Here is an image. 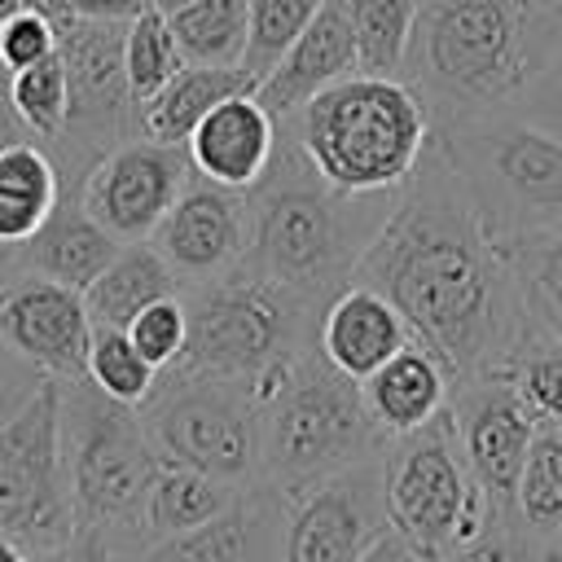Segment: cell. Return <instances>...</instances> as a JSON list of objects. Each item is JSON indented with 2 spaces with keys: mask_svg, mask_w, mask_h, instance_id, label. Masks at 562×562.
I'll use <instances>...</instances> for the list:
<instances>
[{
  "mask_svg": "<svg viewBox=\"0 0 562 562\" xmlns=\"http://www.w3.org/2000/svg\"><path fill=\"white\" fill-rule=\"evenodd\" d=\"M57 439L75 531H101L136 553L149 540L145 505L162 470L136 404L105 395L88 373L57 382Z\"/></svg>",
  "mask_w": 562,
  "mask_h": 562,
  "instance_id": "8992f818",
  "label": "cell"
},
{
  "mask_svg": "<svg viewBox=\"0 0 562 562\" xmlns=\"http://www.w3.org/2000/svg\"><path fill=\"white\" fill-rule=\"evenodd\" d=\"M382 452L281 492V562H360L391 531Z\"/></svg>",
  "mask_w": 562,
  "mask_h": 562,
  "instance_id": "7c38bea8",
  "label": "cell"
},
{
  "mask_svg": "<svg viewBox=\"0 0 562 562\" xmlns=\"http://www.w3.org/2000/svg\"><path fill=\"white\" fill-rule=\"evenodd\" d=\"M531 562L562 558V426L536 422L509 509L501 514Z\"/></svg>",
  "mask_w": 562,
  "mask_h": 562,
  "instance_id": "603a6c76",
  "label": "cell"
},
{
  "mask_svg": "<svg viewBox=\"0 0 562 562\" xmlns=\"http://www.w3.org/2000/svg\"><path fill=\"white\" fill-rule=\"evenodd\" d=\"M386 448L364 386L321 347L299 356L285 386L259 408V479L277 492L303 487Z\"/></svg>",
  "mask_w": 562,
  "mask_h": 562,
  "instance_id": "ba28073f",
  "label": "cell"
},
{
  "mask_svg": "<svg viewBox=\"0 0 562 562\" xmlns=\"http://www.w3.org/2000/svg\"><path fill=\"white\" fill-rule=\"evenodd\" d=\"M180 277L176 268L162 259V250L145 237V241H123V250L105 263V272L83 290L88 316L92 325H110V329H127L132 316H140L149 303L180 294Z\"/></svg>",
  "mask_w": 562,
  "mask_h": 562,
  "instance_id": "484cf974",
  "label": "cell"
},
{
  "mask_svg": "<svg viewBox=\"0 0 562 562\" xmlns=\"http://www.w3.org/2000/svg\"><path fill=\"white\" fill-rule=\"evenodd\" d=\"M88 378L123 400V404H140L154 382H158V369L136 351V342L127 338V329H110V325H92V347H88Z\"/></svg>",
  "mask_w": 562,
  "mask_h": 562,
  "instance_id": "836d02e7",
  "label": "cell"
},
{
  "mask_svg": "<svg viewBox=\"0 0 562 562\" xmlns=\"http://www.w3.org/2000/svg\"><path fill=\"white\" fill-rule=\"evenodd\" d=\"M9 101L18 110V119L26 123V132L40 145H53L66 127V110H70V88H66V66L61 53L22 66L9 75Z\"/></svg>",
  "mask_w": 562,
  "mask_h": 562,
  "instance_id": "1f68e13d",
  "label": "cell"
},
{
  "mask_svg": "<svg viewBox=\"0 0 562 562\" xmlns=\"http://www.w3.org/2000/svg\"><path fill=\"white\" fill-rule=\"evenodd\" d=\"M61 202V171L40 140H18L0 149V268L9 255L40 233V224ZM0 272V277H4Z\"/></svg>",
  "mask_w": 562,
  "mask_h": 562,
  "instance_id": "d4e9b609",
  "label": "cell"
},
{
  "mask_svg": "<svg viewBox=\"0 0 562 562\" xmlns=\"http://www.w3.org/2000/svg\"><path fill=\"white\" fill-rule=\"evenodd\" d=\"M171 35L184 61L202 66H241L246 57V0H189L184 9L167 13Z\"/></svg>",
  "mask_w": 562,
  "mask_h": 562,
  "instance_id": "83f0119b",
  "label": "cell"
},
{
  "mask_svg": "<svg viewBox=\"0 0 562 562\" xmlns=\"http://www.w3.org/2000/svg\"><path fill=\"white\" fill-rule=\"evenodd\" d=\"M18 140H35V136H31L26 123L18 119V110H13V101H9V75L0 70V149H9V145H18Z\"/></svg>",
  "mask_w": 562,
  "mask_h": 562,
  "instance_id": "7bdbcfd3",
  "label": "cell"
},
{
  "mask_svg": "<svg viewBox=\"0 0 562 562\" xmlns=\"http://www.w3.org/2000/svg\"><path fill=\"white\" fill-rule=\"evenodd\" d=\"M119 250H123V241L105 224L92 220L79 189H61V202L40 224V233L9 255V272H40L61 285L88 290Z\"/></svg>",
  "mask_w": 562,
  "mask_h": 562,
  "instance_id": "ffe728a7",
  "label": "cell"
},
{
  "mask_svg": "<svg viewBox=\"0 0 562 562\" xmlns=\"http://www.w3.org/2000/svg\"><path fill=\"white\" fill-rule=\"evenodd\" d=\"M562 53V9L544 0H422L404 75L435 123L509 110Z\"/></svg>",
  "mask_w": 562,
  "mask_h": 562,
  "instance_id": "7a4b0ae2",
  "label": "cell"
},
{
  "mask_svg": "<svg viewBox=\"0 0 562 562\" xmlns=\"http://www.w3.org/2000/svg\"><path fill=\"white\" fill-rule=\"evenodd\" d=\"M417 4L422 0H347L364 75H404Z\"/></svg>",
  "mask_w": 562,
  "mask_h": 562,
  "instance_id": "f546056e",
  "label": "cell"
},
{
  "mask_svg": "<svg viewBox=\"0 0 562 562\" xmlns=\"http://www.w3.org/2000/svg\"><path fill=\"white\" fill-rule=\"evenodd\" d=\"M57 53V22L44 4H22L0 18V70L13 75Z\"/></svg>",
  "mask_w": 562,
  "mask_h": 562,
  "instance_id": "8d00e7d4",
  "label": "cell"
},
{
  "mask_svg": "<svg viewBox=\"0 0 562 562\" xmlns=\"http://www.w3.org/2000/svg\"><path fill=\"white\" fill-rule=\"evenodd\" d=\"M0 562H31V553L22 544H13L9 536H0Z\"/></svg>",
  "mask_w": 562,
  "mask_h": 562,
  "instance_id": "f6af8a7d",
  "label": "cell"
},
{
  "mask_svg": "<svg viewBox=\"0 0 562 562\" xmlns=\"http://www.w3.org/2000/svg\"><path fill=\"white\" fill-rule=\"evenodd\" d=\"M0 536L22 544L31 558L75 536L53 378H44L0 422Z\"/></svg>",
  "mask_w": 562,
  "mask_h": 562,
  "instance_id": "30bf717a",
  "label": "cell"
},
{
  "mask_svg": "<svg viewBox=\"0 0 562 562\" xmlns=\"http://www.w3.org/2000/svg\"><path fill=\"white\" fill-rule=\"evenodd\" d=\"M281 123L338 193L400 189L435 140V119L422 92L400 75L364 70L329 83Z\"/></svg>",
  "mask_w": 562,
  "mask_h": 562,
  "instance_id": "277c9868",
  "label": "cell"
},
{
  "mask_svg": "<svg viewBox=\"0 0 562 562\" xmlns=\"http://www.w3.org/2000/svg\"><path fill=\"white\" fill-rule=\"evenodd\" d=\"M360 386H364V404H369L378 430L386 439H395V435L426 426L430 417H439L448 408L452 373L426 342L413 338L386 364H378Z\"/></svg>",
  "mask_w": 562,
  "mask_h": 562,
  "instance_id": "7402d4cb",
  "label": "cell"
},
{
  "mask_svg": "<svg viewBox=\"0 0 562 562\" xmlns=\"http://www.w3.org/2000/svg\"><path fill=\"white\" fill-rule=\"evenodd\" d=\"M321 0H246L250 22H246V57L241 66L263 79L285 53L290 44L303 35V26L312 22Z\"/></svg>",
  "mask_w": 562,
  "mask_h": 562,
  "instance_id": "e575fe53",
  "label": "cell"
},
{
  "mask_svg": "<svg viewBox=\"0 0 562 562\" xmlns=\"http://www.w3.org/2000/svg\"><path fill=\"white\" fill-rule=\"evenodd\" d=\"M360 562H435V558L417 553V549H413L404 536H395V531H382V536L369 544V553H364Z\"/></svg>",
  "mask_w": 562,
  "mask_h": 562,
  "instance_id": "b9f144b4",
  "label": "cell"
},
{
  "mask_svg": "<svg viewBox=\"0 0 562 562\" xmlns=\"http://www.w3.org/2000/svg\"><path fill=\"white\" fill-rule=\"evenodd\" d=\"M435 140L461 171L501 250L522 237L562 233V136L518 110H492L435 123Z\"/></svg>",
  "mask_w": 562,
  "mask_h": 562,
  "instance_id": "52a82bcc",
  "label": "cell"
},
{
  "mask_svg": "<svg viewBox=\"0 0 562 562\" xmlns=\"http://www.w3.org/2000/svg\"><path fill=\"white\" fill-rule=\"evenodd\" d=\"M180 294L189 307V342L167 369L241 382L259 408L285 386L299 356L321 347L325 307L241 268Z\"/></svg>",
  "mask_w": 562,
  "mask_h": 562,
  "instance_id": "5b68a950",
  "label": "cell"
},
{
  "mask_svg": "<svg viewBox=\"0 0 562 562\" xmlns=\"http://www.w3.org/2000/svg\"><path fill=\"white\" fill-rule=\"evenodd\" d=\"M149 241L176 268L184 290L228 277L250 241V193L193 176Z\"/></svg>",
  "mask_w": 562,
  "mask_h": 562,
  "instance_id": "9a60e30c",
  "label": "cell"
},
{
  "mask_svg": "<svg viewBox=\"0 0 562 562\" xmlns=\"http://www.w3.org/2000/svg\"><path fill=\"white\" fill-rule=\"evenodd\" d=\"M501 373L514 382V391L536 413V422L562 426V342L553 334L527 325Z\"/></svg>",
  "mask_w": 562,
  "mask_h": 562,
  "instance_id": "4dcf8cb0",
  "label": "cell"
},
{
  "mask_svg": "<svg viewBox=\"0 0 562 562\" xmlns=\"http://www.w3.org/2000/svg\"><path fill=\"white\" fill-rule=\"evenodd\" d=\"M127 562H281V492L255 479L215 522L149 536Z\"/></svg>",
  "mask_w": 562,
  "mask_h": 562,
  "instance_id": "e0dca14e",
  "label": "cell"
},
{
  "mask_svg": "<svg viewBox=\"0 0 562 562\" xmlns=\"http://www.w3.org/2000/svg\"><path fill=\"white\" fill-rule=\"evenodd\" d=\"M241 487L246 483H228V479H215L206 470L162 461V470L149 487L145 527H149V536H176V531L206 527V522H215L220 514H228L237 505Z\"/></svg>",
  "mask_w": 562,
  "mask_h": 562,
  "instance_id": "4316f807",
  "label": "cell"
},
{
  "mask_svg": "<svg viewBox=\"0 0 562 562\" xmlns=\"http://www.w3.org/2000/svg\"><path fill=\"white\" fill-rule=\"evenodd\" d=\"M351 281L391 299L413 338L448 364L452 382L501 373L527 329L514 263L492 241L439 140L395 189Z\"/></svg>",
  "mask_w": 562,
  "mask_h": 562,
  "instance_id": "6da1fadb",
  "label": "cell"
},
{
  "mask_svg": "<svg viewBox=\"0 0 562 562\" xmlns=\"http://www.w3.org/2000/svg\"><path fill=\"white\" fill-rule=\"evenodd\" d=\"M127 338L136 342V351L154 369L176 364L180 351H184V342H189V307H184V294H167V299L149 303L140 316H132Z\"/></svg>",
  "mask_w": 562,
  "mask_h": 562,
  "instance_id": "d590c367",
  "label": "cell"
},
{
  "mask_svg": "<svg viewBox=\"0 0 562 562\" xmlns=\"http://www.w3.org/2000/svg\"><path fill=\"white\" fill-rule=\"evenodd\" d=\"M356 70H360V53H356V31H351V9H347V0H321L312 22L303 26V35L259 79L255 92L277 119H290L316 92H325L329 83H338Z\"/></svg>",
  "mask_w": 562,
  "mask_h": 562,
  "instance_id": "ac0fdd59",
  "label": "cell"
},
{
  "mask_svg": "<svg viewBox=\"0 0 562 562\" xmlns=\"http://www.w3.org/2000/svg\"><path fill=\"white\" fill-rule=\"evenodd\" d=\"M193 158L184 145L132 136L114 145L79 184L83 206L119 241H145L171 211V202L193 180Z\"/></svg>",
  "mask_w": 562,
  "mask_h": 562,
  "instance_id": "4fadbf2b",
  "label": "cell"
},
{
  "mask_svg": "<svg viewBox=\"0 0 562 562\" xmlns=\"http://www.w3.org/2000/svg\"><path fill=\"white\" fill-rule=\"evenodd\" d=\"M382 474H386L391 531L404 536L417 553L443 562L452 553V527H457L461 501L474 483L452 408H443L439 417H430L408 435L386 439Z\"/></svg>",
  "mask_w": 562,
  "mask_h": 562,
  "instance_id": "8fae6325",
  "label": "cell"
},
{
  "mask_svg": "<svg viewBox=\"0 0 562 562\" xmlns=\"http://www.w3.org/2000/svg\"><path fill=\"white\" fill-rule=\"evenodd\" d=\"M57 4L79 18H97V22H132L136 13L154 9L149 0H57Z\"/></svg>",
  "mask_w": 562,
  "mask_h": 562,
  "instance_id": "60d3db41",
  "label": "cell"
},
{
  "mask_svg": "<svg viewBox=\"0 0 562 562\" xmlns=\"http://www.w3.org/2000/svg\"><path fill=\"white\" fill-rule=\"evenodd\" d=\"M149 4H154V9H162V13H176V9H184L189 0H149Z\"/></svg>",
  "mask_w": 562,
  "mask_h": 562,
  "instance_id": "bcb514c9",
  "label": "cell"
},
{
  "mask_svg": "<svg viewBox=\"0 0 562 562\" xmlns=\"http://www.w3.org/2000/svg\"><path fill=\"white\" fill-rule=\"evenodd\" d=\"M127 88L136 97V105H145L180 66H184V53L171 35V22L162 9H145L127 22Z\"/></svg>",
  "mask_w": 562,
  "mask_h": 562,
  "instance_id": "d6a6232c",
  "label": "cell"
},
{
  "mask_svg": "<svg viewBox=\"0 0 562 562\" xmlns=\"http://www.w3.org/2000/svg\"><path fill=\"white\" fill-rule=\"evenodd\" d=\"M408 342H413V329L400 316V307L356 281L342 294H334L321 316V351L356 382H364L378 364H386Z\"/></svg>",
  "mask_w": 562,
  "mask_h": 562,
  "instance_id": "44dd1931",
  "label": "cell"
},
{
  "mask_svg": "<svg viewBox=\"0 0 562 562\" xmlns=\"http://www.w3.org/2000/svg\"><path fill=\"white\" fill-rule=\"evenodd\" d=\"M544 4H558V9H562V0H544Z\"/></svg>",
  "mask_w": 562,
  "mask_h": 562,
  "instance_id": "7dc6e473",
  "label": "cell"
},
{
  "mask_svg": "<svg viewBox=\"0 0 562 562\" xmlns=\"http://www.w3.org/2000/svg\"><path fill=\"white\" fill-rule=\"evenodd\" d=\"M448 408L457 417V435H461L470 474L496 496V505L505 514L514 501L531 435H536V413L522 404V395L514 391V382L505 373L457 378Z\"/></svg>",
  "mask_w": 562,
  "mask_h": 562,
  "instance_id": "2e32d148",
  "label": "cell"
},
{
  "mask_svg": "<svg viewBox=\"0 0 562 562\" xmlns=\"http://www.w3.org/2000/svg\"><path fill=\"white\" fill-rule=\"evenodd\" d=\"M443 562H531V558H527V549L518 544V536L509 531V522H505V518H496V527H492V531H483L479 540H470V544L452 549Z\"/></svg>",
  "mask_w": 562,
  "mask_h": 562,
  "instance_id": "f35d334b",
  "label": "cell"
},
{
  "mask_svg": "<svg viewBox=\"0 0 562 562\" xmlns=\"http://www.w3.org/2000/svg\"><path fill=\"white\" fill-rule=\"evenodd\" d=\"M250 193V241L241 272L285 285L290 294L329 307L356 277L360 255L382 228L391 193H338L299 149L294 132L281 123V145L272 167Z\"/></svg>",
  "mask_w": 562,
  "mask_h": 562,
  "instance_id": "3957f363",
  "label": "cell"
},
{
  "mask_svg": "<svg viewBox=\"0 0 562 562\" xmlns=\"http://www.w3.org/2000/svg\"><path fill=\"white\" fill-rule=\"evenodd\" d=\"M0 342L40 378L66 382L88 373L92 316L83 290L40 272L0 277Z\"/></svg>",
  "mask_w": 562,
  "mask_h": 562,
  "instance_id": "5bb4252c",
  "label": "cell"
},
{
  "mask_svg": "<svg viewBox=\"0 0 562 562\" xmlns=\"http://www.w3.org/2000/svg\"><path fill=\"white\" fill-rule=\"evenodd\" d=\"M18 373H35V369H31L26 360H18V356L0 342V386H13V382H18ZM0 422H4V417H0Z\"/></svg>",
  "mask_w": 562,
  "mask_h": 562,
  "instance_id": "ee69618b",
  "label": "cell"
},
{
  "mask_svg": "<svg viewBox=\"0 0 562 562\" xmlns=\"http://www.w3.org/2000/svg\"><path fill=\"white\" fill-rule=\"evenodd\" d=\"M259 79L246 66H202V61H184L145 105H140V136L149 140H167V145H184L189 132L228 97L237 92H255Z\"/></svg>",
  "mask_w": 562,
  "mask_h": 562,
  "instance_id": "cb8c5ba5",
  "label": "cell"
},
{
  "mask_svg": "<svg viewBox=\"0 0 562 562\" xmlns=\"http://www.w3.org/2000/svg\"><path fill=\"white\" fill-rule=\"evenodd\" d=\"M277 145L281 119L259 101V92H237L220 101L184 140L193 171L228 189H255L272 167Z\"/></svg>",
  "mask_w": 562,
  "mask_h": 562,
  "instance_id": "d6986e66",
  "label": "cell"
},
{
  "mask_svg": "<svg viewBox=\"0 0 562 562\" xmlns=\"http://www.w3.org/2000/svg\"><path fill=\"white\" fill-rule=\"evenodd\" d=\"M509 110H518L522 119H531V123L549 127L553 136H562V53L527 83V92Z\"/></svg>",
  "mask_w": 562,
  "mask_h": 562,
  "instance_id": "74e56055",
  "label": "cell"
},
{
  "mask_svg": "<svg viewBox=\"0 0 562 562\" xmlns=\"http://www.w3.org/2000/svg\"><path fill=\"white\" fill-rule=\"evenodd\" d=\"M505 255L518 277L527 325H536L562 342V233L522 237V241L505 246Z\"/></svg>",
  "mask_w": 562,
  "mask_h": 562,
  "instance_id": "f1b7e54d",
  "label": "cell"
},
{
  "mask_svg": "<svg viewBox=\"0 0 562 562\" xmlns=\"http://www.w3.org/2000/svg\"><path fill=\"white\" fill-rule=\"evenodd\" d=\"M136 408L162 461L193 465L228 483L259 479V404L250 386L158 369L154 391Z\"/></svg>",
  "mask_w": 562,
  "mask_h": 562,
  "instance_id": "9c48e42d",
  "label": "cell"
},
{
  "mask_svg": "<svg viewBox=\"0 0 562 562\" xmlns=\"http://www.w3.org/2000/svg\"><path fill=\"white\" fill-rule=\"evenodd\" d=\"M558 562H562V558H558Z\"/></svg>",
  "mask_w": 562,
  "mask_h": 562,
  "instance_id": "c3c4849f",
  "label": "cell"
},
{
  "mask_svg": "<svg viewBox=\"0 0 562 562\" xmlns=\"http://www.w3.org/2000/svg\"><path fill=\"white\" fill-rule=\"evenodd\" d=\"M127 558L132 553L119 549L110 536H101V531H75L70 540H61L57 549L35 553L31 562H127Z\"/></svg>",
  "mask_w": 562,
  "mask_h": 562,
  "instance_id": "ab89813d",
  "label": "cell"
}]
</instances>
